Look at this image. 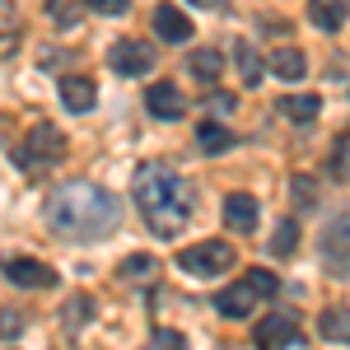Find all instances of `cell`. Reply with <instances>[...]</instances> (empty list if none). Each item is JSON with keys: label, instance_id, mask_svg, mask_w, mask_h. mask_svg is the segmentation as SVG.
I'll use <instances>...</instances> for the list:
<instances>
[{"label": "cell", "instance_id": "6da1fadb", "mask_svg": "<svg viewBox=\"0 0 350 350\" xmlns=\"http://www.w3.org/2000/svg\"><path fill=\"white\" fill-rule=\"evenodd\" d=\"M42 224L56 239L98 243L122 229V201L98 183H61L42 206Z\"/></svg>", "mask_w": 350, "mask_h": 350}, {"label": "cell", "instance_id": "7a4b0ae2", "mask_svg": "<svg viewBox=\"0 0 350 350\" xmlns=\"http://www.w3.org/2000/svg\"><path fill=\"white\" fill-rule=\"evenodd\" d=\"M131 196H135V206H140V215H145V224L154 229V239H178L191 219V206H196L187 178L173 163H159V159L135 168Z\"/></svg>", "mask_w": 350, "mask_h": 350}, {"label": "cell", "instance_id": "3957f363", "mask_svg": "<svg viewBox=\"0 0 350 350\" xmlns=\"http://www.w3.org/2000/svg\"><path fill=\"white\" fill-rule=\"evenodd\" d=\"M234 247L224 239H206V243H191V247H183L178 252V267L187 271V275H196V280H215V275H229L234 271Z\"/></svg>", "mask_w": 350, "mask_h": 350}, {"label": "cell", "instance_id": "277c9868", "mask_svg": "<svg viewBox=\"0 0 350 350\" xmlns=\"http://www.w3.org/2000/svg\"><path fill=\"white\" fill-rule=\"evenodd\" d=\"M14 159H19V168H52V163L66 159V135L56 131L52 122H38V126H28L24 145L14 150Z\"/></svg>", "mask_w": 350, "mask_h": 350}, {"label": "cell", "instance_id": "5b68a950", "mask_svg": "<svg viewBox=\"0 0 350 350\" xmlns=\"http://www.w3.org/2000/svg\"><path fill=\"white\" fill-rule=\"evenodd\" d=\"M318 257H323L327 275H350V215H332L318 239Z\"/></svg>", "mask_w": 350, "mask_h": 350}, {"label": "cell", "instance_id": "8992f818", "mask_svg": "<svg viewBox=\"0 0 350 350\" xmlns=\"http://www.w3.org/2000/svg\"><path fill=\"white\" fill-rule=\"evenodd\" d=\"M257 346H275V350H295L299 336H304V323H299V313H290V308H275V313H267L262 323H257Z\"/></svg>", "mask_w": 350, "mask_h": 350}, {"label": "cell", "instance_id": "52a82bcc", "mask_svg": "<svg viewBox=\"0 0 350 350\" xmlns=\"http://www.w3.org/2000/svg\"><path fill=\"white\" fill-rule=\"evenodd\" d=\"M108 66L117 70V75H126V80L150 75V70H154V47H150V42H140V38H122V42H112Z\"/></svg>", "mask_w": 350, "mask_h": 350}, {"label": "cell", "instance_id": "ba28073f", "mask_svg": "<svg viewBox=\"0 0 350 350\" xmlns=\"http://www.w3.org/2000/svg\"><path fill=\"white\" fill-rule=\"evenodd\" d=\"M262 299H267V295L243 275V280L224 285V290L215 295V308H219V318H229V323H247V318H252V308H257Z\"/></svg>", "mask_w": 350, "mask_h": 350}, {"label": "cell", "instance_id": "9c48e42d", "mask_svg": "<svg viewBox=\"0 0 350 350\" xmlns=\"http://www.w3.org/2000/svg\"><path fill=\"white\" fill-rule=\"evenodd\" d=\"M0 271H5V280L19 285V290H52L56 285V271L47 267V262H38V257H5Z\"/></svg>", "mask_w": 350, "mask_h": 350}, {"label": "cell", "instance_id": "30bf717a", "mask_svg": "<svg viewBox=\"0 0 350 350\" xmlns=\"http://www.w3.org/2000/svg\"><path fill=\"white\" fill-rule=\"evenodd\" d=\"M145 108L154 112V122H183L187 117V94L168 80H154L145 89Z\"/></svg>", "mask_w": 350, "mask_h": 350}, {"label": "cell", "instance_id": "8fae6325", "mask_svg": "<svg viewBox=\"0 0 350 350\" xmlns=\"http://www.w3.org/2000/svg\"><path fill=\"white\" fill-rule=\"evenodd\" d=\"M257 196H247V191H229L224 196V224H229V234H252L257 229Z\"/></svg>", "mask_w": 350, "mask_h": 350}, {"label": "cell", "instance_id": "7c38bea8", "mask_svg": "<svg viewBox=\"0 0 350 350\" xmlns=\"http://www.w3.org/2000/svg\"><path fill=\"white\" fill-rule=\"evenodd\" d=\"M154 33L163 42H191V19L178 5H154Z\"/></svg>", "mask_w": 350, "mask_h": 350}, {"label": "cell", "instance_id": "4fadbf2b", "mask_svg": "<svg viewBox=\"0 0 350 350\" xmlns=\"http://www.w3.org/2000/svg\"><path fill=\"white\" fill-rule=\"evenodd\" d=\"M346 19H350V0H308V24L313 28L336 33Z\"/></svg>", "mask_w": 350, "mask_h": 350}, {"label": "cell", "instance_id": "5bb4252c", "mask_svg": "<svg viewBox=\"0 0 350 350\" xmlns=\"http://www.w3.org/2000/svg\"><path fill=\"white\" fill-rule=\"evenodd\" d=\"M61 103L70 112H89L98 103V89H94L89 75H66V80H61Z\"/></svg>", "mask_w": 350, "mask_h": 350}, {"label": "cell", "instance_id": "9a60e30c", "mask_svg": "<svg viewBox=\"0 0 350 350\" xmlns=\"http://www.w3.org/2000/svg\"><path fill=\"white\" fill-rule=\"evenodd\" d=\"M275 112H280V117H290L295 126H308V122L323 112V98H318V94H285V98L275 103Z\"/></svg>", "mask_w": 350, "mask_h": 350}, {"label": "cell", "instance_id": "2e32d148", "mask_svg": "<svg viewBox=\"0 0 350 350\" xmlns=\"http://www.w3.org/2000/svg\"><path fill=\"white\" fill-rule=\"evenodd\" d=\"M187 70H191V80L215 84L219 70H224V52H219V47H196V52L187 56Z\"/></svg>", "mask_w": 350, "mask_h": 350}, {"label": "cell", "instance_id": "e0dca14e", "mask_svg": "<svg viewBox=\"0 0 350 350\" xmlns=\"http://www.w3.org/2000/svg\"><path fill=\"white\" fill-rule=\"evenodd\" d=\"M267 66H271V75H280V80H304V70H308V61H304L299 47H275L267 56Z\"/></svg>", "mask_w": 350, "mask_h": 350}, {"label": "cell", "instance_id": "ac0fdd59", "mask_svg": "<svg viewBox=\"0 0 350 350\" xmlns=\"http://www.w3.org/2000/svg\"><path fill=\"white\" fill-rule=\"evenodd\" d=\"M318 332H323V341H332V346H350V308H323Z\"/></svg>", "mask_w": 350, "mask_h": 350}, {"label": "cell", "instance_id": "d6986e66", "mask_svg": "<svg viewBox=\"0 0 350 350\" xmlns=\"http://www.w3.org/2000/svg\"><path fill=\"white\" fill-rule=\"evenodd\" d=\"M229 52H234V66H239L243 84H262V52H257V47H252L247 38H239V42L229 47Z\"/></svg>", "mask_w": 350, "mask_h": 350}, {"label": "cell", "instance_id": "ffe728a7", "mask_svg": "<svg viewBox=\"0 0 350 350\" xmlns=\"http://www.w3.org/2000/svg\"><path fill=\"white\" fill-rule=\"evenodd\" d=\"M196 145H201L206 154H224V150H234V131L219 126V122H201V126H196Z\"/></svg>", "mask_w": 350, "mask_h": 350}, {"label": "cell", "instance_id": "44dd1931", "mask_svg": "<svg viewBox=\"0 0 350 350\" xmlns=\"http://www.w3.org/2000/svg\"><path fill=\"white\" fill-rule=\"evenodd\" d=\"M19 33H24V19H19V5H14V0H0V52H14Z\"/></svg>", "mask_w": 350, "mask_h": 350}, {"label": "cell", "instance_id": "7402d4cb", "mask_svg": "<svg viewBox=\"0 0 350 350\" xmlns=\"http://www.w3.org/2000/svg\"><path fill=\"white\" fill-rule=\"evenodd\" d=\"M94 318V295H70L66 299V313H61V323H66V332H75V327H84Z\"/></svg>", "mask_w": 350, "mask_h": 350}, {"label": "cell", "instance_id": "603a6c76", "mask_svg": "<svg viewBox=\"0 0 350 350\" xmlns=\"http://www.w3.org/2000/svg\"><path fill=\"white\" fill-rule=\"evenodd\" d=\"M154 271H159V267H154V257H150V252H131V257L117 267V275H122V280H150Z\"/></svg>", "mask_w": 350, "mask_h": 350}, {"label": "cell", "instance_id": "cb8c5ba5", "mask_svg": "<svg viewBox=\"0 0 350 350\" xmlns=\"http://www.w3.org/2000/svg\"><path fill=\"white\" fill-rule=\"evenodd\" d=\"M295 243H299V224L295 219H280V224H275V239H271V252H275V257H290Z\"/></svg>", "mask_w": 350, "mask_h": 350}, {"label": "cell", "instance_id": "d4e9b609", "mask_svg": "<svg viewBox=\"0 0 350 350\" xmlns=\"http://www.w3.org/2000/svg\"><path fill=\"white\" fill-rule=\"evenodd\" d=\"M47 19H52L56 28H75L80 10H75V0H47Z\"/></svg>", "mask_w": 350, "mask_h": 350}, {"label": "cell", "instance_id": "484cf974", "mask_svg": "<svg viewBox=\"0 0 350 350\" xmlns=\"http://www.w3.org/2000/svg\"><path fill=\"white\" fill-rule=\"evenodd\" d=\"M290 191H295V206H304V211H313V206H318V196H313V178H295V183H290Z\"/></svg>", "mask_w": 350, "mask_h": 350}, {"label": "cell", "instance_id": "4316f807", "mask_svg": "<svg viewBox=\"0 0 350 350\" xmlns=\"http://www.w3.org/2000/svg\"><path fill=\"white\" fill-rule=\"evenodd\" d=\"M247 280H252V285H257V290H262V295H275V290H280V280H275V275H271V271L267 267H252V271H247Z\"/></svg>", "mask_w": 350, "mask_h": 350}, {"label": "cell", "instance_id": "83f0119b", "mask_svg": "<svg viewBox=\"0 0 350 350\" xmlns=\"http://www.w3.org/2000/svg\"><path fill=\"white\" fill-rule=\"evenodd\" d=\"M19 332H24V318L10 313V308H0V341H14Z\"/></svg>", "mask_w": 350, "mask_h": 350}, {"label": "cell", "instance_id": "f1b7e54d", "mask_svg": "<svg viewBox=\"0 0 350 350\" xmlns=\"http://www.w3.org/2000/svg\"><path fill=\"white\" fill-rule=\"evenodd\" d=\"M89 10H98V14H126L131 10V0H84Z\"/></svg>", "mask_w": 350, "mask_h": 350}, {"label": "cell", "instance_id": "f546056e", "mask_svg": "<svg viewBox=\"0 0 350 350\" xmlns=\"http://www.w3.org/2000/svg\"><path fill=\"white\" fill-rule=\"evenodd\" d=\"M211 108H215L219 117H234V112H239V98H234V94H211Z\"/></svg>", "mask_w": 350, "mask_h": 350}, {"label": "cell", "instance_id": "4dcf8cb0", "mask_svg": "<svg viewBox=\"0 0 350 350\" xmlns=\"http://www.w3.org/2000/svg\"><path fill=\"white\" fill-rule=\"evenodd\" d=\"M154 346H187V336L173 327H154Z\"/></svg>", "mask_w": 350, "mask_h": 350}, {"label": "cell", "instance_id": "1f68e13d", "mask_svg": "<svg viewBox=\"0 0 350 350\" xmlns=\"http://www.w3.org/2000/svg\"><path fill=\"white\" fill-rule=\"evenodd\" d=\"M187 5H201V10H224L229 0H187Z\"/></svg>", "mask_w": 350, "mask_h": 350}]
</instances>
